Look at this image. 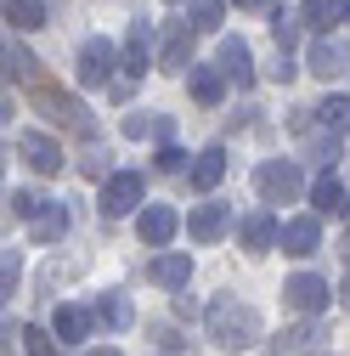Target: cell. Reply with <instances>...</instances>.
Returning <instances> with one entry per match:
<instances>
[{
	"label": "cell",
	"mask_w": 350,
	"mask_h": 356,
	"mask_svg": "<svg viewBox=\"0 0 350 356\" xmlns=\"http://www.w3.org/2000/svg\"><path fill=\"white\" fill-rule=\"evenodd\" d=\"M158 170H164V175H181V170H187V153H181V147H158Z\"/></svg>",
	"instance_id": "d6a6232c"
},
{
	"label": "cell",
	"mask_w": 350,
	"mask_h": 356,
	"mask_svg": "<svg viewBox=\"0 0 350 356\" xmlns=\"http://www.w3.org/2000/svg\"><path fill=\"white\" fill-rule=\"evenodd\" d=\"M221 175H226V147L215 142V147H203V153L192 159V187H198V193H215V187H221Z\"/></svg>",
	"instance_id": "e0dca14e"
},
{
	"label": "cell",
	"mask_w": 350,
	"mask_h": 356,
	"mask_svg": "<svg viewBox=\"0 0 350 356\" xmlns=\"http://www.w3.org/2000/svg\"><path fill=\"white\" fill-rule=\"evenodd\" d=\"M187 232H192V243H221L226 232H232V209L226 204H192V215H187Z\"/></svg>",
	"instance_id": "30bf717a"
},
{
	"label": "cell",
	"mask_w": 350,
	"mask_h": 356,
	"mask_svg": "<svg viewBox=\"0 0 350 356\" xmlns=\"http://www.w3.org/2000/svg\"><path fill=\"white\" fill-rule=\"evenodd\" d=\"M28 232H34V243H57V238L68 232V209H62V204H46V215H40Z\"/></svg>",
	"instance_id": "4316f807"
},
{
	"label": "cell",
	"mask_w": 350,
	"mask_h": 356,
	"mask_svg": "<svg viewBox=\"0 0 350 356\" xmlns=\"http://www.w3.org/2000/svg\"><path fill=\"white\" fill-rule=\"evenodd\" d=\"M17 153H23V164L34 170V175H57L68 159H62V147L46 136V130H23V136H17Z\"/></svg>",
	"instance_id": "ba28073f"
},
{
	"label": "cell",
	"mask_w": 350,
	"mask_h": 356,
	"mask_svg": "<svg viewBox=\"0 0 350 356\" xmlns=\"http://www.w3.org/2000/svg\"><path fill=\"white\" fill-rule=\"evenodd\" d=\"M136 232H142V243H147V249H164L175 232H181V220H175V209H169V204H147V209H142V220H136Z\"/></svg>",
	"instance_id": "4fadbf2b"
},
{
	"label": "cell",
	"mask_w": 350,
	"mask_h": 356,
	"mask_svg": "<svg viewBox=\"0 0 350 356\" xmlns=\"http://www.w3.org/2000/svg\"><path fill=\"white\" fill-rule=\"evenodd\" d=\"M317 249H322V220H317V215H294V220H283V254L305 260V254H317Z\"/></svg>",
	"instance_id": "7c38bea8"
},
{
	"label": "cell",
	"mask_w": 350,
	"mask_h": 356,
	"mask_svg": "<svg viewBox=\"0 0 350 356\" xmlns=\"http://www.w3.org/2000/svg\"><path fill=\"white\" fill-rule=\"evenodd\" d=\"M272 40H277V51L288 57V51L299 46V17H288V12H277V17H272Z\"/></svg>",
	"instance_id": "f546056e"
},
{
	"label": "cell",
	"mask_w": 350,
	"mask_h": 356,
	"mask_svg": "<svg viewBox=\"0 0 350 356\" xmlns=\"http://www.w3.org/2000/svg\"><path fill=\"white\" fill-rule=\"evenodd\" d=\"M0 283H6V294L17 289V254H6V266H0Z\"/></svg>",
	"instance_id": "836d02e7"
},
{
	"label": "cell",
	"mask_w": 350,
	"mask_h": 356,
	"mask_svg": "<svg viewBox=\"0 0 350 356\" xmlns=\"http://www.w3.org/2000/svg\"><path fill=\"white\" fill-rule=\"evenodd\" d=\"M113 68H124V63H119V51L108 46V40H85V46H79V85H85V91L113 85Z\"/></svg>",
	"instance_id": "277c9868"
},
{
	"label": "cell",
	"mask_w": 350,
	"mask_h": 356,
	"mask_svg": "<svg viewBox=\"0 0 350 356\" xmlns=\"http://www.w3.org/2000/svg\"><path fill=\"white\" fill-rule=\"evenodd\" d=\"M215 68H221L232 85H243V91L254 85V51L243 46L238 34H226V40H221V51H215Z\"/></svg>",
	"instance_id": "8fae6325"
},
{
	"label": "cell",
	"mask_w": 350,
	"mask_h": 356,
	"mask_svg": "<svg viewBox=\"0 0 350 356\" xmlns=\"http://www.w3.org/2000/svg\"><path fill=\"white\" fill-rule=\"evenodd\" d=\"M339 294H344V305H350V277H344V289H339Z\"/></svg>",
	"instance_id": "8d00e7d4"
},
{
	"label": "cell",
	"mask_w": 350,
	"mask_h": 356,
	"mask_svg": "<svg viewBox=\"0 0 350 356\" xmlns=\"http://www.w3.org/2000/svg\"><path fill=\"white\" fill-rule=\"evenodd\" d=\"M153 130H158V119H147V113H124V136H130V142L153 136Z\"/></svg>",
	"instance_id": "1f68e13d"
},
{
	"label": "cell",
	"mask_w": 350,
	"mask_h": 356,
	"mask_svg": "<svg viewBox=\"0 0 350 356\" xmlns=\"http://www.w3.org/2000/svg\"><path fill=\"white\" fill-rule=\"evenodd\" d=\"M260 334H266V323H260V311L238 294H221L209 305V339L221 345V350H249Z\"/></svg>",
	"instance_id": "6da1fadb"
},
{
	"label": "cell",
	"mask_w": 350,
	"mask_h": 356,
	"mask_svg": "<svg viewBox=\"0 0 350 356\" xmlns=\"http://www.w3.org/2000/svg\"><path fill=\"white\" fill-rule=\"evenodd\" d=\"M147 57H153V34H147V23H130V34H124V51H119L124 74H130V79H142V74H147Z\"/></svg>",
	"instance_id": "2e32d148"
},
{
	"label": "cell",
	"mask_w": 350,
	"mask_h": 356,
	"mask_svg": "<svg viewBox=\"0 0 350 356\" xmlns=\"http://www.w3.org/2000/svg\"><path fill=\"white\" fill-rule=\"evenodd\" d=\"M6 79H12V85H28V91H40V63H34V51L23 46V40H6Z\"/></svg>",
	"instance_id": "ac0fdd59"
},
{
	"label": "cell",
	"mask_w": 350,
	"mask_h": 356,
	"mask_svg": "<svg viewBox=\"0 0 350 356\" xmlns=\"http://www.w3.org/2000/svg\"><path fill=\"white\" fill-rule=\"evenodd\" d=\"M232 6H266V0H232Z\"/></svg>",
	"instance_id": "d590c367"
},
{
	"label": "cell",
	"mask_w": 350,
	"mask_h": 356,
	"mask_svg": "<svg viewBox=\"0 0 350 356\" xmlns=\"http://www.w3.org/2000/svg\"><path fill=\"white\" fill-rule=\"evenodd\" d=\"M311 209H317V220L344 209V187L333 181V175H317V181H311Z\"/></svg>",
	"instance_id": "d4e9b609"
},
{
	"label": "cell",
	"mask_w": 350,
	"mask_h": 356,
	"mask_svg": "<svg viewBox=\"0 0 350 356\" xmlns=\"http://www.w3.org/2000/svg\"><path fill=\"white\" fill-rule=\"evenodd\" d=\"M344 260H350V232H344Z\"/></svg>",
	"instance_id": "f35d334b"
},
{
	"label": "cell",
	"mask_w": 350,
	"mask_h": 356,
	"mask_svg": "<svg viewBox=\"0 0 350 356\" xmlns=\"http://www.w3.org/2000/svg\"><path fill=\"white\" fill-rule=\"evenodd\" d=\"M6 23L12 29H40L46 23V0H6Z\"/></svg>",
	"instance_id": "83f0119b"
},
{
	"label": "cell",
	"mask_w": 350,
	"mask_h": 356,
	"mask_svg": "<svg viewBox=\"0 0 350 356\" xmlns=\"http://www.w3.org/2000/svg\"><path fill=\"white\" fill-rule=\"evenodd\" d=\"M226 6H232V0H192V34H215V29H221L226 23Z\"/></svg>",
	"instance_id": "484cf974"
},
{
	"label": "cell",
	"mask_w": 350,
	"mask_h": 356,
	"mask_svg": "<svg viewBox=\"0 0 350 356\" xmlns=\"http://www.w3.org/2000/svg\"><path fill=\"white\" fill-rule=\"evenodd\" d=\"M192 57V23H169L164 29V51H158V68L164 74H181Z\"/></svg>",
	"instance_id": "9a60e30c"
},
{
	"label": "cell",
	"mask_w": 350,
	"mask_h": 356,
	"mask_svg": "<svg viewBox=\"0 0 350 356\" xmlns=\"http://www.w3.org/2000/svg\"><path fill=\"white\" fill-rule=\"evenodd\" d=\"M6 209H12L17 220H28V227H34V220H40V215H46V198H34L28 187H17V193L6 198Z\"/></svg>",
	"instance_id": "f1b7e54d"
},
{
	"label": "cell",
	"mask_w": 350,
	"mask_h": 356,
	"mask_svg": "<svg viewBox=\"0 0 350 356\" xmlns=\"http://www.w3.org/2000/svg\"><path fill=\"white\" fill-rule=\"evenodd\" d=\"M34 108L46 113L51 124L74 130V136H97V124H91V113H85V102L68 97V91H51V85H40V91H34Z\"/></svg>",
	"instance_id": "7a4b0ae2"
},
{
	"label": "cell",
	"mask_w": 350,
	"mask_h": 356,
	"mask_svg": "<svg viewBox=\"0 0 350 356\" xmlns=\"http://www.w3.org/2000/svg\"><path fill=\"white\" fill-rule=\"evenodd\" d=\"M272 79H294V63H288L283 51H277V63H272Z\"/></svg>",
	"instance_id": "e575fe53"
},
{
	"label": "cell",
	"mask_w": 350,
	"mask_h": 356,
	"mask_svg": "<svg viewBox=\"0 0 350 356\" xmlns=\"http://www.w3.org/2000/svg\"><path fill=\"white\" fill-rule=\"evenodd\" d=\"M238 238H243V249H249V254L283 249V220H277L272 209H249V215L238 220Z\"/></svg>",
	"instance_id": "52a82bcc"
},
{
	"label": "cell",
	"mask_w": 350,
	"mask_h": 356,
	"mask_svg": "<svg viewBox=\"0 0 350 356\" xmlns=\"http://www.w3.org/2000/svg\"><path fill=\"white\" fill-rule=\"evenodd\" d=\"M283 300L299 311L305 323H311L317 311H328V277H317V272H294V277L283 283Z\"/></svg>",
	"instance_id": "8992f818"
},
{
	"label": "cell",
	"mask_w": 350,
	"mask_h": 356,
	"mask_svg": "<svg viewBox=\"0 0 350 356\" xmlns=\"http://www.w3.org/2000/svg\"><path fill=\"white\" fill-rule=\"evenodd\" d=\"M91 317H97L102 328H113V334H124L130 323H136V305H130L124 294H102V300L91 305Z\"/></svg>",
	"instance_id": "44dd1931"
},
{
	"label": "cell",
	"mask_w": 350,
	"mask_h": 356,
	"mask_svg": "<svg viewBox=\"0 0 350 356\" xmlns=\"http://www.w3.org/2000/svg\"><path fill=\"white\" fill-rule=\"evenodd\" d=\"M299 23H305V29H317V34L328 40V29H333V23H344V0H305Z\"/></svg>",
	"instance_id": "603a6c76"
},
{
	"label": "cell",
	"mask_w": 350,
	"mask_h": 356,
	"mask_svg": "<svg viewBox=\"0 0 350 356\" xmlns=\"http://www.w3.org/2000/svg\"><path fill=\"white\" fill-rule=\"evenodd\" d=\"M91 311H85V305H57V317H51V334L62 339V345H74V339H85V334H91Z\"/></svg>",
	"instance_id": "7402d4cb"
},
{
	"label": "cell",
	"mask_w": 350,
	"mask_h": 356,
	"mask_svg": "<svg viewBox=\"0 0 350 356\" xmlns=\"http://www.w3.org/2000/svg\"><path fill=\"white\" fill-rule=\"evenodd\" d=\"M317 339H322L317 323H294V328H283L272 339V356H305V350H317Z\"/></svg>",
	"instance_id": "ffe728a7"
},
{
	"label": "cell",
	"mask_w": 350,
	"mask_h": 356,
	"mask_svg": "<svg viewBox=\"0 0 350 356\" xmlns=\"http://www.w3.org/2000/svg\"><path fill=\"white\" fill-rule=\"evenodd\" d=\"M344 23H350V0H344Z\"/></svg>",
	"instance_id": "ab89813d"
},
{
	"label": "cell",
	"mask_w": 350,
	"mask_h": 356,
	"mask_svg": "<svg viewBox=\"0 0 350 356\" xmlns=\"http://www.w3.org/2000/svg\"><path fill=\"white\" fill-rule=\"evenodd\" d=\"M322 119L328 136H350V97H322V108H311Z\"/></svg>",
	"instance_id": "cb8c5ba5"
},
{
	"label": "cell",
	"mask_w": 350,
	"mask_h": 356,
	"mask_svg": "<svg viewBox=\"0 0 350 356\" xmlns=\"http://www.w3.org/2000/svg\"><path fill=\"white\" fill-rule=\"evenodd\" d=\"M142 198H147V175H136V170H119L102 181V215H130Z\"/></svg>",
	"instance_id": "5b68a950"
},
{
	"label": "cell",
	"mask_w": 350,
	"mask_h": 356,
	"mask_svg": "<svg viewBox=\"0 0 350 356\" xmlns=\"http://www.w3.org/2000/svg\"><path fill=\"white\" fill-rule=\"evenodd\" d=\"M17 339H23V350H28V356H51V339H46V328H17Z\"/></svg>",
	"instance_id": "4dcf8cb0"
},
{
	"label": "cell",
	"mask_w": 350,
	"mask_h": 356,
	"mask_svg": "<svg viewBox=\"0 0 350 356\" xmlns=\"http://www.w3.org/2000/svg\"><path fill=\"white\" fill-rule=\"evenodd\" d=\"M187 85H192V102H203V108H221V97H226V74L209 68V63H198Z\"/></svg>",
	"instance_id": "d6986e66"
},
{
	"label": "cell",
	"mask_w": 350,
	"mask_h": 356,
	"mask_svg": "<svg viewBox=\"0 0 350 356\" xmlns=\"http://www.w3.org/2000/svg\"><path fill=\"white\" fill-rule=\"evenodd\" d=\"M147 277H153L158 289H187V283H192V254H181V249H164V254L147 266Z\"/></svg>",
	"instance_id": "5bb4252c"
},
{
	"label": "cell",
	"mask_w": 350,
	"mask_h": 356,
	"mask_svg": "<svg viewBox=\"0 0 350 356\" xmlns=\"http://www.w3.org/2000/svg\"><path fill=\"white\" fill-rule=\"evenodd\" d=\"M305 68H311L317 79H339V74H350V40H344V34L317 40V46H311V57H305Z\"/></svg>",
	"instance_id": "9c48e42d"
},
{
	"label": "cell",
	"mask_w": 350,
	"mask_h": 356,
	"mask_svg": "<svg viewBox=\"0 0 350 356\" xmlns=\"http://www.w3.org/2000/svg\"><path fill=\"white\" fill-rule=\"evenodd\" d=\"M91 356H119V350H113V345H108V350H91Z\"/></svg>",
	"instance_id": "74e56055"
},
{
	"label": "cell",
	"mask_w": 350,
	"mask_h": 356,
	"mask_svg": "<svg viewBox=\"0 0 350 356\" xmlns=\"http://www.w3.org/2000/svg\"><path fill=\"white\" fill-rule=\"evenodd\" d=\"M254 187H260L266 204H294V198L305 193V175H299L294 159H266V164L254 170Z\"/></svg>",
	"instance_id": "3957f363"
}]
</instances>
